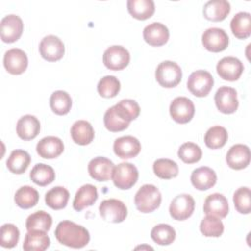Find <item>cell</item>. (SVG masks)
I'll return each mask as SVG.
<instances>
[{
    "mask_svg": "<svg viewBox=\"0 0 251 251\" xmlns=\"http://www.w3.org/2000/svg\"><path fill=\"white\" fill-rule=\"evenodd\" d=\"M55 236L61 244L76 249L84 247L90 240L88 230L71 221L60 222L55 229Z\"/></svg>",
    "mask_w": 251,
    "mask_h": 251,
    "instance_id": "cell-1",
    "label": "cell"
},
{
    "mask_svg": "<svg viewBox=\"0 0 251 251\" xmlns=\"http://www.w3.org/2000/svg\"><path fill=\"white\" fill-rule=\"evenodd\" d=\"M162 201V195L157 186L153 184L142 185L134 196L136 209L141 213H151L159 208Z\"/></svg>",
    "mask_w": 251,
    "mask_h": 251,
    "instance_id": "cell-2",
    "label": "cell"
},
{
    "mask_svg": "<svg viewBox=\"0 0 251 251\" xmlns=\"http://www.w3.org/2000/svg\"><path fill=\"white\" fill-rule=\"evenodd\" d=\"M155 77L161 86L173 88L180 82L182 71L176 62L164 61L158 65L155 72Z\"/></svg>",
    "mask_w": 251,
    "mask_h": 251,
    "instance_id": "cell-3",
    "label": "cell"
},
{
    "mask_svg": "<svg viewBox=\"0 0 251 251\" xmlns=\"http://www.w3.org/2000/svg\"><path fill=\"white\" fill-rule=\"evenodd\" d=\"M112 179L115 184L120 189L126 190L131 188L138 179L137 168L127 162H123L114 167Z\"/></svg>",
    "mask_w": 251,
    "mask_h": 251,
    "instance_id": "cell-4",
    "label": "cell"
},
{
    "mask_svg": "<svg viewBox=\"0 0 251 251\" xmlns=\"http://www.w3.org/2000/svg\"><path fill=\"white\" fill-rule=\"evenodd\" d=\"M213 85L214 78L212 75L204 70L193 72L187 79V88L196 97L207 96Z\"/></svg>",
    "mask_w": 251,
    "mask_h": 251,
    "instance_id": "cell-5",
    "label": "cell"
},
{
    "mask_svg": "<svg viewBox=\"0 0 251 251\" xmlns=\"http://www.w3.org/2000/svg\"><path fill=\"white\" fill-rule=\"evenodd\" d=\"M99 213L103 220L118 224L126 220L127 208L119 199H106L99 205Z\"/></svg>",
    "mask_w": 251,
    "mask_h": 251,
    "instance_id": "cell-6",
    "label": "cell"
},
{
    "mask_svg": "<svg viewBox=\"0 0 251 251\" xmlns=\"http://www.w3.org/2000/svg\"><path fill=\"white\" fill-rule=\"evenodd\" d=\"M130 60L127 49L121 45L108 47L103 54V63L106 68L112 71H121L125 69Z\"/></svg>",
    "mask_w": 251,
    "mask_h": 251,
    "instance_id": "cell-7",
    "label": "cell"
},
{
    "mask_svg": "<svg viewBox=\"0 0 251 251\" xmlns=\"http://www.w3.org/2000/svg\"><path fill=\"white\" fill-rule=\"evenodd\" d=\"M195 201L189 194L182 193L176 195L171 202L169 212L171 217L176 221L188 219L194 212Z\"/></svg>",
    "mask_w": 251,
    "mask_h": 251,
    "instance_id": "cell-8",
    "label": "cell"
},
{
    "mask_svg": "<svg viewBox=\"0 0 251 251\" xmlns=\"http://www.w3.org/2000/svg\"><path fill=\"white\" fill-rule=\"evenodd\" d=\"M195 108L193 102L184 96L175 98L170 105V115L178 124L190 122L194 116Z\"/></svg>",
    "mask_w": 251,
    "mask_h": 251,
    "instance_id": "cell-9",
    "label": "cell"
},
{
    "mask_svg": "<svg viewBox=\"0 0 251 251\" xmlns=\"http://www.w3.org/2000/svg\"><path fill=\"white\" fill-rule=\"evenodd\" d=\"M24 30V24L22 19L14 14L5 16L1 20L0 33L2 41L6 43H12L17 41Z\"/></svg>",
    "mask_w": 251,
    "mask_h": 251,
    "instance_id": "cell-10",
    "label": "cell"
},
{
    "mask_svg": "<svg viewBox=\"0 0 251 251\" xmlns=\"http://www.w3.org/2000/svg\"><path fill=\"white\" fill-rule=\"evenodd\" d=\"M39 52L43 59L48 62H56L63 58L65 54V45L56 35H47L39 43Z\"/></svg>",
    "mask_w": 251,
    "mask_h": 251,
    "instance_id": "cell-11",
    "label": "cell"
},
{
    "mask_svg": "<svg viewBox=\"0 0 251 251\" xmlns=\"http://www.w3.org/2000/svg\"><path fill=\"white\" fill-rule=\"evenodd\" d=\"M228 35L223 28L210 27L202 34V44L211 52L218 53L224 51L228 45Z\"/></svg>",
    "mask_w": 251,
    "mask_h": 251,
    "instance_id": "cell-12",
    "label": "cell"
},
{
    "mask_svg": "<svg viewBox=\"0 0 251 251\" xmlns=\"http://www.w3.org/2000/svg\"><path fill=\"white\" fill-rule=\"evenodd\" d=\"M215 103L223 114H232L238 108L237 92L229 86H221L215 94Z\"/></svg>",
    "mask_w": 251,
    "mask_h": 251,
    "instance_id": "cell-13",
    "label": "cell"
},
{
    "mask_svg": "<svg viewBox=\"0 0 251 251\" xmlns=\"http://www.w3.org/2000/svg\"><path fill=\"white\" fill-rule=\"evenodd\" d=\"M217 73L225 80H237L244 70L241 61L235 57H224L217 64Z\"/></svg>",
    "mask_w": 251,
    "mask_h": 251,
    "instance_id": "cell-14",
    "label": "cell"
},
{
    "mask_svg": "<svg viewBox=\"0 0 251 251\" xmlns=\"http://www.w3.org/2000/svg\"><path fill=\"white\" fill-rule=\"evenodd\" d=\"M3 63L8 73L21 75L26 70L28 60L26 54L22 49L12 48L5 53Z\"/></svg>",
    "mask_w": 251,
    "mask_h": 251,
    "instance_id": "cell-15",
    "label": "cell"
},
{
    "mask_svg": "<svg viewBox=\"0 0 251 251\" xmlns=\"http://www.w3.org/2000/svg\"><path fill=\"white\" fill-rule=\"evenodd\" d=\"M113 149L115 154L122 159H130L136 157L140 150L141 144L136 137L126 135L115 140Z\"/></svg>",
    "mask_w": 251,
    "mask_h": 251,
    "instance_id": "cell-16",
    "label": "cell"
},
{
    "mask_svg": "<svg viewBox=\"0 0 251 251\" xmlns=\"http://www.w3.org/2000/svg\"><path fill=\"white\" fill-rule=\"evenodd\" d=\"M114 163L105 157H95L88 163V173L97 181H107L112 178Z\"/></svg>",
    "mask_w": 251,
    "mask_h": 251,
    "instance_id": "cell-17",
    "label": "cell"
},
{
    "mask_svg": "<svg viewBox=\"0 0 251 251\" xmlns=\"http://www.w3.org/2000/svg\"><path fill=\"white\" fill-rule=\"evenodd\" d=\"M226 164L233 170H242L250 163V149L245 144H235L229 148L226 157Z\"/></svg>",
    "mask_w": 251,
    "mask_h": 251,
    "instance_id": "cell-18",
    "label": "cell"
},
{
    "mask_svg": "<svg viewBox=\"0 0 251 251\" xmlns=\"http://www.w3.org/2000/svg\"><path fill=\"white\" fill-rule=\"evenodd\" d=\"M206 215L214 216L217 218H226L228 214V202L225 195L221 193H213L207 196L203 206Z\"/></svg>",
    "mask_w": 251,
    "mask_h": 251,
    "instance_id": "cell-19",
    "label": "cell"
},
{
    "mask_svg": "<svg viewBox=\"0 0 251 251\" xmlns=\"http://www.w3.org/2000/svg\"><path fill=\"white\" fill-rule=\"evenodd\" d=\"M170 36L168 27L159 23L154 22L146 25L143 29V38L151 46H162L167 43Z\"/></svg>",
    "mask_w": 251,
    "mask_h": 251,
    "instance_id": "cell-20",
    "label": "cell"
},
{
    "mask_svg": "<svg viewBox=\"0 0 251 251\" xmlns=\"http://www.w3.org/2000/svg\"><path fill=\"white\" fill-rule=\"evenodd\" d=\"M64 151V143L57 136H46L36 144L37 154L44 159H54Z\"/></svg>",
    "mask_w": 251,
    "mask_h": 251,
    "instance_id": "cell-21",
    "label": "cell"
},
{
    "mask_svg": "<svg viewBox=\"0 0 251 251\" xmlns=\"http://www.w3.org/2000/svg\"><path fill=\"white\" fill-rule=\"evenodd\" d=\"M17 134L23 140H31L35 138L40 131V123L32 115H25L17 123Z\"/></svg>",
    "mask_w": 251,
    "mask_h": 251,
    "instance_id": "cell-22",
    "label": "cell"
},
{
    "mask_svg": "<svg viewBox=\"0 0 251 251\" xmlns=\"http://www.w3.org/2000/svg\"><path fill=\"white\" fill-rule=\"evenodd\" d=\"M192 185L198 190H208L217 182V175L209 167H200L195 169L190 176Z\"/></svg>",
    "mask_w": 251,
    "mask_h": 251,
    "instance_id": "cell-23",
    "label": "cell"
},
{
    "mask_svg": "<svg viewBox=\"0 0 251 251\" xmlns=\"http://www.w3.org/2000/svg\"><path fill=\"white\" fill-rule=\"evenodd\" d=\"M230 12V4L226 0H210L203 8L204 17L212 22H221Z\"/></svg>",
    "mask_w": 251,
    "mask_h": 251,
    "instance_id": "cell-24",
    "label": "cell"
},
{
    "mask_svg": "<svg viewBox=\"0 0 251 251\" xmlns=\"http://www.w3.org/2000/svg\"><path fill=\"white\" fill-rule=\"evenodd\" d=\"M98 199L97 188L92 184H84L78 188L75 195L73 207L75 211L79 212L87 207L92 206Z\"/></svg>",
    "mask_w": 251,
    "mask_h": 251,
    "instance_id": "cell-25",
    "label": "cell"
},
{
    "mask_svg": "<svg viewBox=\"0 0 251 251\" xmlns=\"http://www.w3.org/2000/svg\"><path fill=\"white\" fill-rule=\"evenodd\" d=\"M50 246V238L46 231L33 229L26 232L23 249L25 251H43Z\"/></svg>",
    "mask_w": 251,
    "mask_h": 251,
    "instance_id": "cell-26",
    "label": "cell"
},
{
    "mask_svg": "<svg viewBox=\"0 0 251 251\" xmlns=\"http://www.w3.org/2000/svg\"><path fill=\"white\" fill-rule=\"evenodd\" d=\"M71 136L75 143L78 145H87L94 138V129L91 124L84 120H78L71 127Z\"/></svg>",
    "mask_w": 251,
    "mask_h": 251,
    "instance_id": "cell-27",
    "label": "cell"
},
{
    "mask_svg": "<svg viewBox=\"0 0 251 251\" xmlns=\"http://www.w3.org/2000/svg\"><path fill=\"white\" fill-rule=\"evenodd\" d=\"M126 6L128 13L133 18L140 21L151 18L155 12L153 0H128Z\"/></svg>",
    "mask_w": 251,
    "mask_h": 251,
    "instance_id": "cell-28",
    "label": "cell"
},
{
    "mask_svg": "<svg viewBox=\"0 0 251 251\" xmlns=\"http://www.w3.org/2000/svg\"><path fill=\"white\" fill-rule=\"evenodd\" d=\"M230 29L233 35L239 39H245L251 34V15L248 12L235 14L230 22Z\"/></svg>",
    "mask_w": 251,
    "mask_h": 251,
    "instance_id": "cell-29",
    "label": "cell"
},
{
    "mask_svg": "<svg viewBox=\"0 0 251 251\" xmlns=\"http://www.w3.org/2000/svg\"><path fill=\"white\" fill-rule=\"evenodd\" d=\"M30 164L29 154L22 149L13 150L7 159L6 165L8 170L16 175L24 174Z\"/></svg>",
    "mask_w": 251,
    "mask_h": 251,
    "instance_id": "cell-30",
    "label": "cell"
},
{
    "mask_svg": "<svg viewBox=\"0 0 251 251\" xmlns=\"http://www.w3.org/2000/svg\"><path fill=\"white\" fill-rule=\"evenodd\" d=\"M70 193L63 186H55L48 190L45 194V203L53 210H60L67 206Z\"/></svg>",
    "mask_w": 251,
    "mask_h": 251,
    "instance_id": "cell-31",
    "label": "cell"
},
{
    "mask_svg": "<svg viewBox=\"0 0 251 251\" xmlns=\"http://www.w3.org/2000/svg\"><path fill=\"white\" fill-rule=\"evenodd\" d=\"M14 200L20 208L29 209L37 204L39 194L35 188L29 185H24L16 191Z\"/></svg>",
    "mask_w": 251,
    "mask_h": 251,
    "instance_id": "cell-32",
    "label": "cell"
},
{
    "mask_svg": "<svg viewBox=\"0 0 251 251\" xmlns=\"http://www.w3.org/2000/svg\"><path fill=\"white\" fill-rule=\"evenodd\" d=\"M50 108L59 116L66 115L72 108V98L70 94L64 90H56L50 96Z\"/></svg>",
    "mask_w": 251,
    "mask_h": 251,
    "instance_id": "cell-33",
    "label": "cell"
},
{
    "mask_svg": "<svg viewBox=\"0 0 251 251\" xmlns=\"http://www.w3.org/2000/svg\"><path fill=\"white\" fill-rule=\"evenodd\" d=\"M29 177L35 184L45 186L53 182L55 179V172L52 167L43 163H38L31 169Z\"/></svg>",
    "mask_w": 251,
    "mask_h": 251,
    "instance_id": "cell-34",
    "label": "cell"
},
{
    "mask_svg": "<svg viewBox=\"0 0 251 251\" xmlns=\"http://www.w3.org/2000/svg\"><path fill=\"white\" fill-rule=\"evenodd\" d=\"M228 134L225 127L215 126L210 127L204 136V141L207 147L211 149L222 148L227 141Z\"/></svg>",
    "mask_w": 251,
    "mask_h": 251,
    "instance_id": "cell-35",
    "label": "cell"
},
{
    "mask_svg": "<svg viewBox=\"0 0 251 251\" xmlns=\"http://www.w3.org/2000/svg\"><path fill=\"white\" fill-rule=\"evenodd\" d=\"M153 171L158 177L162 179H171L178 175V166L171 159L161 158L154 162Z\"/></svg>",
    "mask_w": 251,
    "mask_h": 251,
    "instance_id": "cell-36",
    "label": "cell"
},
{
    "mask_svg": "<svg viewBox=\"0 0 251 251\" xmlns=\"http://www.w3.org/2000/svg\"><path fill=\"white\" fill-rule=\"evenodd\" d=\"M52 226V217L45 211H37L29 215L25 221V228L27 231L39 229L48 231Z\"/></svg>",
    "mask_w": 251,
    "mask_h": 251,
    "instance_id": "cell-37",
    "label": "cell"
},
{
    "mask_svg": "<svg viewBox=\"0 0 251 251\" xmlns=\"http://www.w3.org/2000/svg\"><path fill=\"white\" fill-rule=\"evenodd\" d=\"M117 114L126 122L130 123L135 120L140 113V107L136 101L131 99H123L114 105Z\"/></svg>",
    "mask_w": 251,
    "mask_h": 251,
    "instance_id": "cell-38",
    "label": "cell"
},
{
    "mask_svg": "<svg viewBox=\"0 0 251 251\" xmlns=\"http://www.w3.org/2000/svg\"><path fill=\"white\" fill-rule=\"evenodd\" d=\"M151 238L159 245H170L176 239V230L167 224H159L151 230Z\"/></svg>",
    "mask_w": 251,
    "mask_h": 251,
    "instance_id": "cell-39",
    "label": "cell"
},
{
    "mask_svg": "<svg viewBox=\"0 0 251 251\" xmlns=\"http://www.w3.org/2000/svg\"><path fill=\"white\" fill-rule=\"evenodd\" d=\"M200 231L206 237H220L224 232V224L220 218L207 215L200 223Z\"/></svg>",
    "mask_w": 251,
    "mask_h": 251,
    "instance_id": "cell-40",
    "label": "cell"
},
{
    "mask_svg": "<svg viewBox=\"0 0 251 251\" xmlns=\"http://www.w3.org/2000/svg\"><path fill=\"white\" fill-rule=\"evenodd\" d=\"M120 89V80L114 75H106L102 77L97 84V91L104 98L115 97L119 93Z\"/></svg>",
    "mask_w": 251,
    "mask_h": 251,
    "instance_id": "cell-41",
    "label": "cell"
},
{
    "mask_svg": "<svg viewBox=\"0 0 251 251\" xmlns=\"http://www.w3.org/2000/svg\"><path fill=\"white\" fill-rule=\"evenodd\" d=\"M177 156L186 164H194L201 159L202 150L196 143L185 142L178 148Z\"/></svg>",
    "mask_w": 251,
    "mask_h": 251,
    "instance_id": "cell-42",
    "label": "cell"
},
{
    "mask_svg": "<svg viewBox=\"0 0 251 251\" xmlns=\"http://www.w3.org/2000/svg\"><path fill=\"white\" fill-rule=\"evenodd\" d=\"M233 204L236 211L240 214L251 212V191L249 187L242 186L235 190L233 194Z\"/></svg>",
    "mask_w": 251,
    "mask_h": 251,
    "instance_id": "cell-43",
    "label": "cell"
},
{
    "mask_svg": "<svg viewBox=\"0 0 251 251\" xmlns=\"http://www.w3.org/2000/svg\"><path fill=\"white\" fill-rule=\"evenodd\" d=\"M104 125L108 130L112 132H118L127 128L129 123L123 120L115 111L114 106H112L104 114Z\"/></svg>",
    "mask_w": 251,
    "mask_h": 251,
    "instance_id": "cell-44",
    "label": "cell"
},
{
    "mask_svg": "<svg viewBox=\"0 0 251 251\" xmlns=\"http://www.w3.org/2000/svg\"><path fill=\"white\" fill-rule=\"evenodd\" d=\"M20 238V231L13 224H4L0 230V244L4 248H13Z\"/></svg>",
    "mask_w": 251,
    "mask_h": 251,
    "instance_id": "cell-45",
    "label": "cell"
}]
</instances>
